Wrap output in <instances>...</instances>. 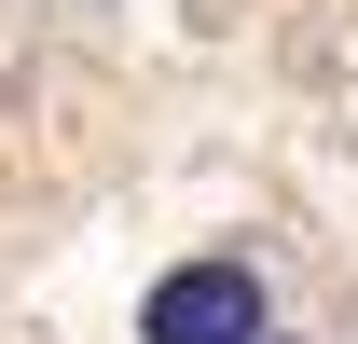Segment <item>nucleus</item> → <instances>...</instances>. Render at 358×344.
<instances>
[{"label":"nucleus","instance_id":"nucleus-2","mask_svg":"<svg viewBox=\"0 0 358 344\" xmlns=\"http://www.w3.org/2000/svg\"><path fill=\"white\" fill-rule=\"evenodd\" d=\"M275 344H289V331H275Z\"/></svg>","mask_w":358,"mask_h":344},{"label":"nucleus","instance_id":"nucleus-1","mask_svg":"<svg viewBox=\"0 0 358 344\" xmlns=\"http://www.w3.org/2000/svg\"><path fill=\"white\" fill-rule=\"evenodd\" d=\"M138 344H275V289H262V261H234V248L166 261V275L138 289Z\"/></svg>","mask_w":358,"mask_h":344}]
</instances>
